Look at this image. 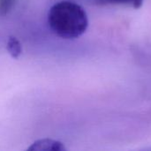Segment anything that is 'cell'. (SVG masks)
Here are the masks:
<instances>
[{
    "mask_svg": "<svg viewBox=\"0 0 151 151\" xmlns=\"http://www.w3.org/2000/svg\"><path fill=\"white\" fill-rule=\"evenodd\" d=\"M47 20L52 33L65 40L79 38L88 27V17L85 9L70 0L55 3L48 12Z\"/></svg>",
    "mask_w": 151,
    "mask_h": 151,
    "instance_id": "1",
    "label": "cell"
},
{
    "mask_svg": "<svg viewBox=\"0 0 151 151\" xmlns=\"http://www.w3.org/2000/svg\"><path fill=\"white\" fill-rule=\"evenodd\" d=\"M29 151H65V144L58 140L51 138H42L35 141L27 149Z\"/></svg>",
    "mask_w": 151,
    "mask_h": 151,
    "instance_id": "2",
    "label": "cell"
},
{
    "mask_svg": "<svg viewBox=\"0 0 151 151\" xmlns=\"http://www.w3.org/2000/svg\"><path fill=\"white\" fill-rule=\"evenodd\" d=\"M6 50L12 58H19L22 54V45L15 36H9L6 42Z\"/></svg>",
    "mask_w": 151,
    "mask_h": 151,
    "instance_id": "3",
    "label": "cell"
},
{
    "mask_svg": "<svg viewBox=\"0 0 151 151\" xmlns=\"http://www.w3.org/2000/svg\"><path fill=\"white\" fill-rule=\"evenodd\" d=\"M96 4L98 5H126L138 9L142 5L143 0H96Z\"/></svg>",
    "mask_w": 151,
    "mask_h": 151,
    "instance_id": "4",
    "label": "cell"
},
{
    "mask_svg": "<svg viewBox=\"0 0 151 151\" xmlns=\"http://www.w3.org/2000/svg\"><path fill=\"white\" fill-rule=\"evenodd\" d=\"M17 0H0V16L7 15L14 7Z\"/></svg>",
    "mask_w": 151,
    "mask_h": 151,
    "instance_id": "5",
    "label": "cell"
}]
</instances>
